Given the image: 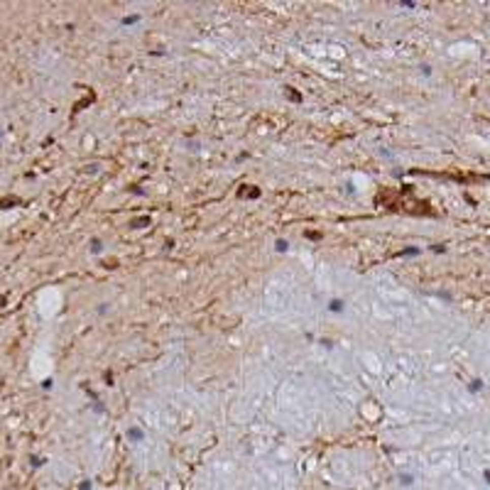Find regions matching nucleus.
<instances>
[{
	"label": "nucleus",
	"instance_id": "1",
	"mask_svg": "<svg viewBox=\"0 0 490 490\" xmlns=\"http://www.w3.org/2000/svg\"><path fill=\"white\" fill-rule=\"evenodd\" d=\"M329 311H331V314H343V311H346L343 299H331V302H329Z\"/></svg>",
	"mask_w": 490,
	"mask_h": 490
},
{
	"label": "nucleus",
	"instance_id": "2",
	"mask_svg": "<svg viewBox=\"0 0 490 490\" xmlns=\"http://www.w3.org/2000/svg\"><path fill=\"white\" fill-rule=\"evenodd\" d=\"M125 436L130 439V441H142V439H145V432H142L140 427H130Z\"/></svg>",
	"mask_w": 490,
	"mask_h": 490
},
{
	"label": "nucleus",
	"instance_id": "3",
	"mask_svg": "<svg viewBox=\"0 0 490 490\" xmlns=\"http://www.w3.org/2000/svg\"><path fill=\"white\" fill-rule=\"evenodd\" d=\"M142 20V15H138V13H133V15H125L123 20H120V25H125V27H133V25H138Z\"/></svg>",
	"mask_w": 490,
	"mask_h": 490
},
{
	"label": "nucleus",
	"instance_id": "4",
	"mask_svg": "<svg viewBox=\"0 0 490 490\" xmlns=\"http://www.w3.org/2000/svg\"><path fill=\"white\" fill-rule=\"evenodd\" d=\"M88 250L93 252V255H101V252H103V240H101V238H93L91 243H88Z\"/></svg>",
	"mask_w": 490,
	"mask_h": 490
},
{
	"label": "nucleus",
	"instance_id": "5",
	"mask_svg": "<svg viewBox=\"0 0 490 490\" xmlns=\"http://www.w3.org/2000/svg\"><path fill=\"white\" fill-rule=\"evenodd\" d=\"M275 250H277V252H287V250H289V243H287L284 238H277V240H275Z\"/></svg>",
	"mask_w": 490,
	"mask_h": 490
},
{
	"label": "nucleus",
	"instance_id": "6",
	"mask_svg": "<svg viewBox=\"0 0 490 490\" xmlns=\"http://www.w3.org/2000/svg\"><path fill=\"white\" fill-rule=\"evenodd\" d=\"M400 483H402V485H412V476H409V473H402V476H400Z\"/></svg>",
	"mask_w": 490,
	"mask_h": 490
},
{
	"label": "nucleus",
	"instance_id": "7",
	"mask_svg": "<svg viewBox=\"0 0 490 490\" xmlns=\"http://www.w3.org/2000/svg\"><path fill=\"white\" fill-rule=\"evenodd\" d=\"M480 387H483V382H480V380H473V385H471V390H473V392H478V390H480Z\"/></svg>",
	"mask_w": 490,
	"mask_h": 490
},
{
	"label": "nucleus",
	"instance_id": "8",
	"mask_svg": "<svg viewBox=\"0 0 490 490\" xmlns=\"http://www.w3.org/2000/svg\"><path fill=\"white\" fill-rule=\"evenodd\" d=\"M79 490H93V485H91V483H81V485H79Z\"/></svg>",
	"mask_w": 490,
	"mask_h": 490
},
{
	"label": "nucleus",
	"instance_id": "9",
	"mask_svg": "<svg viewBox=\"0 0 490 490\" xmlns=\"http://www.w3.org/2000/svg\"><path fill=\"white\" fill-rule=\"evenodd\" d=\"M485 480H488V485H490V471H485Z\"/></svg>",
	"mask_w": 490,
	"mask_h": 490
}]
</instances>
